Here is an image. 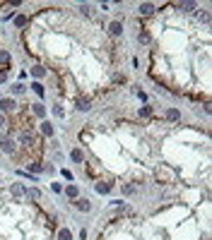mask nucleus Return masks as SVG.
<instances>
[{
    "label": "nucleus",
    "mask_w": 212,
    "mask_h": 240,
    "mask_svg": "<svg viewBox=\"0 0 212 240\" xmlns=\"http://www.w3.org/2000/svg\"><path fill=\"white\" fill-rule=\"evenodd\" d=\"M68 195H70V197H77V187H75V185L68 187Z\"/></svg>",
    "instance_id": "nucleus-14"
},
{
    "label": "nucleus",
    "mask_w": 212,
    "mask_h": 240,
    "mask_svg": "<svg viewBox=\"0 0 212 240\" xmlns=\"http://www.w3.org/2000/svg\"><path fill=\"white\" fill-rule=\"evenodd\" d=\"M15 106H17V103L12 101V99H2V101H0V110H5V113H7V110H12Z\"/></svg>",
    "instance_id": "nucleus-1"
},
{
    "label": "nucleus",
    "mask_w": 212,
    "mask_h": 240,
    "mask_svg": "<svg viewBox=\"0 0 212 240\" xmlns=\"http://www.w3.org/2000/svg\"><path fill=\"white\" fill-rule=\"evenodd\" d=\"M108 31H111L113 36H118L121 31H123V24H121V22H111V24H108Z\"/></svg>",
    "instance_id": "nucleus-2"
},
{
    "label": "nucleus",
    "mask_w": 212,
    "mask_h": 240,
    "mask_svg": "<svg viewBox=\"0 0 212 240\" xmlns=\"http://www.w3.org/2000/svg\"><path fill=\"white\" fill-rule=\"evenodd\" d=\"M97 190H99V192H108V190H111V185H108V182H99V185H97Z\"/></svg>",
    "instance_id": "nucleus-9"
},
{
    "label": "nucleus",
    "mask_w": 212,
    "mask_h": 240,
    "mask_svg": "<svg viewBox=\"0 0 212 240\" xmlns=\"http://www.w3.org/2000/svg\"><path fill=\"white\" fill-rule=\"evenodd\" d=\"M166 115H169L171 120H178V110H174V108H171V110H166Z\"/></svg>",
    "instance_id": "nucleus-12"
},
{
    "label": "nucleus",
    "mask_w": 212,
    "mask_h": 240,
    "mask_svg": "<svg viewBox=\"0 0 212 240\" xmlns=\"http://www.w3.org/2000/svg\"><path fill=\"white\" fill-rule=\"evenodd\" d=\"M58 240H72L70 231H68V228H60V231H58Z\"/></svg>",
    "instance_id": "nucleus-4"
},
{
    "label": "nucleus",
    "mask_w": 212,
    "mask_h": 240,
    "mask_svg": "<svg viewBox=\"0 0 212 240\" xmlns=\"http://www.w3.org/2000/svg\"><path fill=\"white\" fill-rule=\"evenodd\" d=\"M152 10H154V5H149V2H142V5H140L142 15H152Z\"/></svg>",
    "instance_id": "nucleus-5"
},
{
    "label": "nucleus",
    "mask_w": 212,
    "mask_h": 240,
    "mask_svg": "<svg viewBox=\"0 0 212 240\" xmlns=\"http://www.w3.org/2000/svg\"><path fill=\"white\" fill-rule=\"evenodd\" d=\"M72 161H82V151H80V149L72 151Z\"/></svg>",
    "instance_id": "nucleus-10"
},
{
    "label": "nucleus",
    "mask_w": 212,
    "mask_h": 240,
    "mask_svg": "<svg viewBox=\"0 0 212 240\" xmlns=\"http://www.w3.org/2000/svg\"><path fill=\"white\" fill-rule=\"evenodd\" d=\"M12 91H15V94H22V91H24V87H22V84H15V87H12Z\"/></svg>",
    "instance_id": "nucleus-15"
},
{
    "label": "nucleus",
    "mask_w": 212,
    "mask_h": 240,
    "mask_svg": "<svg viewBox=\"0 0 212 240\" xmlns=\"http://www.w3.org/2000/svg\"><path fill=\"white\" fill-rule=\"evenodd\" d=\"M77 209H82V211H89V209H92V204H89L87 199H77Z\"/></svg>",
    "instance_id": "nucleus-6"
},
{
    "label": "nucleus",
    "mask_w": 212,
    "mask_h": 240,
    "mask_svg": "<svg viewBox=\"0 0 212 240\" xmlns=\"http://www.w3.org/2000/svg\"><path fill=\"white\" fill-rule=\"evenodd\" d=\"M0 82H5V72H0Z\"/></svg>",
    "instance_id": "nucleus-18"
},
{
    "label": "nucleus",
    "mask_w": 212,
    "mask_h": 240,
    "mask_svg": "<svg viewBox=\"0 0 212 240\" xmlns=\"http://www.w3.org/2000/svg\"><path fill=\"white\" fill-rule=\"evenodd\" d=\"M43 132H46V135H53V127H51L48 123H43Z\"/></svg>",
    "instance_id": "nucleus-16"
},
{
    "label": "nucleus",
    "mask_w": 212,
    "mask_h": 240,
    "mask_svg": "<svg viewBox=\"0 0 212 240\" xmlns=\"http://www.w3.org/2000/svg\"><path fill=\"white\" fill-rule=\"evenodd\" d=\"M34 74L36 77H43V67H34Z\"/></svg>",
    "instance_id": "nucleus-17"
},
{
    "label": "nucleus",
    "mask_w": 212,
    "mask_h": 240,
    "mask_svg": "<svg viewBox=\"0 0 212 240\" xmlns=\"http://www.w3.org/2000/svg\"><path fill=\"white\" fill-rule=\"evenodd\" d=\"M12 192H15V195H24V187H22L19 182H15V185H12Z\"/></svg>",
    "instance_id": "nucleus-7"
},
{
    "label": "nucleus",
    "mask_w": 212,
    "mask_h": 240,
    "mask_svg": "<svg viewBox=\"0 0 212 240\" xmlns=\"http://www.w3.org/2000/svg\"><path fill=\"white\" fill-rule=\"evenodd\" d=\"M2 123H5V118H2V115H0V125H2Z\"/></svg>",
    "instance_id": "nucleus-19"
},
{
    "label": "nucleus",
    "mask_w": 212,
    "mask_h": 240,
    "mask_svg": "<svg viewBox=\"0 0 212 240\" xmlns=\"http://www.w3.org/2000/svg\"><path fill=\"white\" fill-rule=\"evenodd\" d=\"M34 113H36V115H43V113H46V108H43L41 103H34Z\"/></svg>",
    "instance_id": "nucleus-8"
},
{
    "label": "nucleus",
    "mask_w": 212,
    "mask_h": 240,
    "mask_svg": "<svg viewBox=\"0 0 212 240\" xmlns=\"http://www.w3.org/2000/svg\"><path fill=\"white\" fill-rule=\"evenodd\" d=\"M15 24H17V27H24V24H27V17H17Z\"/></svg>",
    "instance_id": "nucleus-13"
},
{
    "label": "nucleus",
    "mask_w": 212,
    "mask_h": 240,
    "mask_svg": "<svg viewBox=\"0 0 212 240\" xmlns=\"http://www.w3.org/2000/svg\"><path fill=\"white\" fill-rule=\"evenodd\" d=\"M32 87H34V91H36V94H39V96H41V94H43V87H41V84H39V82H34V84H32Z\"/></svg>",
    "instance_id": "nucleus-11"
},
{
    "label": "nucleus",
    "mask_w": 212,
    "mask_h": 240,
    "mask_svg": "<svg viewBox=\"0 0 212 240\" xmlns=\"http://www.w3.org/2000/svg\"><path fill=\"white\" fill-rule=\"evenodd\" d=\"M0 146H2V151H10V154L15 151V142H12V139H2Z\"/></svg>",
    "instance_id": "nucleus-3"
}]
</instances>
